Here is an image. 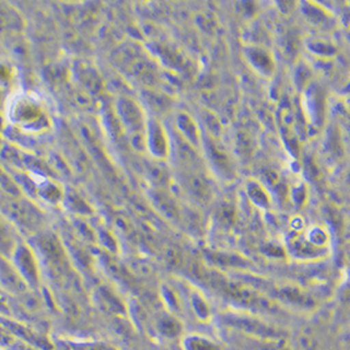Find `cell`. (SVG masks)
<instances>
[{"label":"cell","instance_id":"5bb4252c","mask_svg":"<svg viewBox=\"0 0 350 350\" xmlns=\"http://www.w3.org/2000/svg\"><path fill=\"white\" fill-rule=\"evenodd\" d=\"M11 80V68L4 64H0V84H7Z\"/></svg>","mask_w":350,"mask_h":350},{"label":"cell","instance_id":"3957f363","mask_svg":"<svg viewBox=\"0 0 350 350\" xmlns=\"http://www.w3.org/2000/svg\"><path fill=\"white\" fill-rule=\"evenodd\" d=\"M12 257L14 267L23 277L25 284L31 286H37L40 282V269L32 250L28 245L18 244L12 252Z\"/></svg>","mask_w":350,"mask_h":350},{"label":"cell","instance_id":"6da1fadb","mask_svg":"<svg viewBox=\"0 0 350 350\" xmlns=\"http://www.w3.org/2000/svg\"><path fill=\"white\" fill-rule=\"evenodd\" d=\"M11 117L20 128L32 130H44L48 128V120L42 108L29 96H21L12 105Z\"/></svg>","mask_w":350,"mask_h":350},{"label":"cell","instance_id":"52a82bcc","mask_svg":"<svg viewBox=\"0 0 350 350\" xmlns=\"http://www.w3.org/2000/svg\"><path fill=\"white\" fill-rule=\"evenodd\" d=\"M23 18L16 10L7 4H0V32L14 33L23 29Z\"/></svg>","mask_w":350,"mask_h":350},{"label":"cell","instance_id":"30bf717a","mask_svg":"<svg viewBox=\"0 0 350 350\" xmlns=\"http://www.w3.org/2000/svg\"><path fill=\"white\" fill-rule=\"evenodd\" d=\"M208 159L213 161V165H217L218 170H221L224 172V175H227L231 168H230V161L227 159V157L223 154L219 148H217L215 146H208Z\"/></svg>","mask_w":350,"mask_h":350},{"label":"cell","instance_id":"277c9868","mask_svg":"<svg viewBox=\"0 0 350 350\" xmlns=\"http://www.w3.org/2000/svg\"><path fill=\"white\" fill-rule=\"evenodd\" d=\"M117 111L122 126L128 129L130 135L146 133L144 111L133 98L121 97L117 104Z\"/></svg>","mask_w":350,"mask_h":350},{"label":"cell","instance_id":"ba28073f","mask_svg":"<svg viewBox=\"0 0 350 350\" xmlns=\"http://www.w3.org/2000/svg\"><path fill=\"white\" fill-rule=\"evenodd\" d=\"M245 54L248 57L250 64L254 66L255 70L261 72L262 75H271L274 70V64H273V59L268 54V51H265L262 49L252 48L248 49Z\"/></svg>","mask_w":350,"mask_h":350},{"label":"cell","instance_id":"5b68a950","mask_svg":"<svg viewBox=\"0 0 350 350\" xmlns=\"http://www.w3.org/2000/svg\"><path fill=\"white\" fill-rule=\"evenodd\" d=\"M147 150L157 158L165 159L170 155L171 144L163 125L157 120H150L146 126Z\"/></svg>","mask_w":350,"mask_h":350},{"label":"cell","instance_id":"7a4b0ae2","mask_svg":"<svg viewBox=\"0 0 350 350\" xmlns=\"http://www.w3.org/2000/svg\"><path fill=\"white\" fill-rule=\"evenodd\" d=\"M5 214L8 219L15 223L21 231H27L31 234L36 232L42 221V215L38 208L28 201L20 198L11 201L5 206Z\"/></svg>","mask_w":350,"mask_h":350},{"label":"cell","instance_id":"9c48e42d","mask_svg":"<svg viewBox=\"0 0 350 350\" xmlns=\"http://www.w3.org/2000/svg\"><path fill=\"white\" fill-rule=\"evenodd\" d=\"M177 128L180 129V133L184 135L185 141H188L191 146L201 144V131L189 114L180 113L177 116Z\"/></svg>","mask_w":350,"mask_h":350},{"label":"cell","instance_id":"4fadbf2b","mask_svg":"<svg viewBox=\"0 0 350 350\" xmlns=\"http://www.w3.org/2000/svg\"><path fill=\"white\" fill-rule=\"evenodd\" d=\"M11 240H12V238H11L10 230L7 228V226L4 223L0 222V244H1V248L8 245Z\"/></svg>","mask_w":350,"mask_h":350},{"label":"cell","instance_id":"7c38bea8","mask_svg":"<svg viewBox=\"0 0 350 350\" xmlns=\"http://www.w3.org/2000/svg\"><path fill=\"white\" fill-rule=\"evenodd\" d=\"M155 200H159V204H158L159 208H161V210L165 211V213H168L170 215L175 217V214L177 213V207H176L175 204L172 202L171 198H168L167 196H164V194L161 193V194L155 197Z\"/></svg>","mask_w":350,"mask_h":350},{"label":"cell","instance_id":"8992f818","mask_svg":"<svg viewBox=\"0 0 350 350\" xmlns=\"http://www.w3.org/2000/svg\"><path fill=\"white\" fill-rule=\"evenodd\" d=\"M0 284L4 288L15 294H21L27 290V284L18 274L14 264L8 262L3 257H0Z\"/></svg>","mask_w":350,"mask_h":350},{"label":"cell","instance_id":"8fae6325","mask_svg":"<svg viewBox=\"0 0 350 350\" xmlns=\"http://www.w3.org/2000/svg\"><path fill=\"white\" fill-rule=\"evenodd\" d=\"M248 194L252 198V201L258 206H268L269 205V197L262 187H260L257 183H251L248 185Z\"/></svg>","mask_w":350,"mask_h":350}]
</instances>
